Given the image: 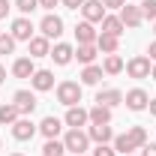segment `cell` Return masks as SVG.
Wrapping results in <instances>:
<instances>
[{"mask_svg":"<svg viewBox=\"0 0 156 156\" xmlns=\"http://www.w3.org/2000/svg\"><path fill=\"white\" fill-rule=\"evenodd\" d=\"M57 102H63L66 108H72L81 102V84L78 81H60L57 84Z\"/></svg>","mask_w":156,"mask_h":156,"instance_id":"cell-1","label":"cell"},{"mask_svg":"<svg viewBox=\"0 0 156 156\" xmlns=\"http://www.w3.org/2000/svg\"><path fill=\"white\" fill-rule=\"evenodd\" d=\"M63 144H66V150L69 153H84L87 147H90V138H87V132H81V129H69L66 132V138H63Z\"/></svg>","mask_w":156,"mask_h":156,"instance_id":"cell-2","label":"cell"},{"mask_svg":"<svg viewBox=\"0 0 156 156\" xmlns=\"http://www.w3.org/2000/svg\"><path fill=\"white\" fill-rule=\"evenodd\" d=\"M12 105L18 108L21 117L33 114V111H36V93H30V90H18V93L12 96Z\"/></svg>","mask_w":156,"mask_h":156,"instance_id":"cell-3","label":"cell"},{"mask_svg":"<svg viewBox=\"0 0 156 156\" xmlns=\"http://www.w3.org/2000/svg\"><path fill=\"white\" fill-rule=\"evenodd\" d=\"M39 30H42L45 39H57L60 33H63V18L54 15V12H48V15L42 18V24H39Z\"/></svg>","mask_w":156,"mask_h":156,"instance_id":"cell-4","label":"cell"},{"mask_svg":"<svg viewBox=\"0 0 156 156\" xmlns=\"http://www.w3.org/2000/svg\"><path fill=\"white\" fill-rule=\"evenodd\" d=\"M36 129L39 126L30 120V117H18V120L12 123V135L18 138V141H30V138L36 135Z\"/></svg>","mask_w":156,"mask_h":156,"instance_id":"cell-5","label":"cell"},{"mask_svg":"<svg viewBox=\"0 0 156 156\" xmlns=\"http://www.w3.org/2000/svg\"><path fill=\"white\" fill-rule=\"evenodd\" d=\"M120 21H123V27H138L144 15H141V6H132V3H123L120 6Z\"/></svg>","mask_w":156,"mask_h":156,"instance_id":"cell-6","label":"cell"},{"mask_svg":"<svg viewBox=\"0 0 156 156\" xmlns=\"http://www.w3.org/2000/svg\"><path fill=\"white\" fill-rule=\"evenodd\" d=\"M87 120H90V114H87V108H81V105H72V108L66 111V117H63V123H66L69 129H81Z\"/></svg>","mask_w":156,"mask_h":156,"instance_id":"cell-7","label":"cell"},{"mask_svg":"<svg viewBox=\"0 0 156 156\" xmlns=\"http://www.w3.org/2000/svg\"><path fill=\"white\" fill-rule=\"evenodd\" d=\"M123 102H126V108H129V111H144V108H147V102H150V96H147L141 87H135V90H129V93L123 96Z\"/></svg>","mask_w":156,"mask_h":156,"instance_id":"cell-8","label":"cell"},{"mask_svg":"<svg viewBox=\"0 0 156 156\" xmlns=\"http://www.w3.org/2000/svg\"><path fill=\"white\" fill-rule=\"evenodd\" d=\"M12 36H15V42H18V39L30 42V39H33V21L27 18V15L15 18V21H12Z\"/></svg>","mask_w":156,"mask_h":156,"instance_id":"cell-9","label":"cell"},{"mask_svg":"<svg viewBox=\"0 0 156 156\" xmlns=\"http://www.w3.org/2000/svg\"><path fill=\"white\" fill-rule=\"evenodd\" d=\"M81 12H84V21H90V24H96V21L105 18V6H102V0H84Z\"/></svg>","mask_w":156,"mask_h":156,"instance_id":"cell-10","label":"cell"},{"mask_svg":"<svg viewBox=\"0 0 156 156\" xmlns=\"http://www.w3.org/2000/svg\"><path fill=\"white\" fill-rule=\"evenodd\" d=\"M48 57H54L57 66H66V63H72V57H75V48H72L69 42H57V45L51 48V54H48Z\"/></svg>","mask_w":156,"mask_h":156,"instance_id":"cell-11","label":"cell"},{"mask_svg":"<svg viewBox=\"0 0 156 156\" xmlns=\"http://www.w3.org/2000/svg\"><path fill=\"white\" fill-rule=\"evenodd\" d=\"M87 138L96 141V144H108V141H114V132H111L108 123H93V126L87 129Z\"/></svg>","mask_w":156,"mask_h":156,"instance_id":"cell-12","label":"cell"},{"mask_svg":"<svg viewBox=\"0 0 156 156\" xmlns=\"http://www.w3.org/2000/svg\"><path fill=\"white\" fill-rule=\"evenodd\" d=\"M126 72L132 78H147L150 75V57H132L126 63Z\"/></svg>","mask_w":156,"mask_h":156,"instance_id":"cell-13","label":"cell"},{"mask_svg":"<svg viewBox=\"0 0 156 156\" xmlns=\"http://www.w3.org/2000/svg\"><path fill=\"white\" fill-rule=\"evenodd\" d=\"M27 51H30V57H48V54H51V39L33 36L27 42Z\"/></svg>","mask_w":156,"mask_h":156,"instance_id":"cell-14","label":"cell"},{"mask_svg":"<svg viewBox=\"0 0 156 156\" xmlns=\"http://www.w3.org/2000/svg\"><path fill=\"white\" fill-rule=\"evenodd\" d=\"M96 30H93V24L90 21H81V24H75V39H78V45H93L96 42Z\"/></svg>","mask_w":156,"mask_h":156,"instance_id":"cell-15","label":"cell"},{"mask_svg":"<svg viewBox=\"0 0 156 156\" xmlns=\"http://www.w3.org/2000/svg\"><path fill=\"white\" fill-rule=\"evenodd\" d=\"M30 84H33V90H51L54 87V72H48V69H36L33 78H30Z\"/></svg>","mask_w":156,"mask_h":156,"instance_id":"cell-16","label":"cell"},{"mask_svg":"<svg viewBox=\"0 0 156 156\" xmlns=\"http://www.w3.org/2000/svg\"><path fill=\"white\" fill-rule=\"evenodd\" d=\"M36 66H33V57H18L12 63V75L15 78H33Z\"/></svg>","mask_w":156,"mask_h":156,"instance_id":"cell-17","label":"cell"},{"mask_svg":"<svg viewBox=\"0 0 156 156\" xmlns=\"http://www.w3.org/2000/svg\"><path fill=\"white\" fill-rule=\"evenodd\" d=\"M96 102H99V105H105V108H114V105L123 102V93L114 90V87H108V90H99V93H96Z\"/></svg>","mask_w":156,"mask_h":156,"instance_id":"cell-18","label":"cell"},{"mask_svg":"<svg viewBox=\"0 0 156 156\" xmlns=\"http://www.w3.org/2000/svg\"><path fill=\"white\" fill-rule=\"evenodd\" d=\"M96 48H99V51H105V54H117V48H120V36L99 33V36H96Z\"/></svg>","mask_w":156,"mask_h":156,"instance_id":"cell-19","label":"cell"},{"mask_svg":"<svg viewBox=\"0 0 156 156\" xmlns=\"http://www.w3.org/2000/svg\"><path fill=\"white\" fill-rule=\"evenodd\" d=\"M60 129H63V120H57V117H45V120L39 123V132L45 138H57Z\"/></svg>","mask_w":156,"mask_h":156,"instance_id":"cell-20","label":"cell"},{"mask_svg":"<svg viewBox=\"0 0 156 156\" xmlns=\"http://www.w3.org/2000/svg\"><path fill=\"white\" fill-rule=\"evenodd\" d=\"M99 24H102V33H111V36H120V33L126 30L123 21H120V15H105Z\"/></svg>","mask_w":156,"mask_h":156,"instance_id":"cell-21","label":"cell"},{"mask_svg":"<svg viewBox=\"0 0 156 156\" xmlns=\"http://www.w3.org/2000/svg\"><path fill=\"white\" fill-rule=\"evenodd\" d=\"M96 54H99L96 42H93V45H78V48H75V57H78V63H84V66H90V63L96 60Z\"/></svg>","mask_w":156,"mask_h":156,"instance_id":"cell-22","label":"cell"},{"mask_svg":"<svg viewBox=\"0 0 156 156\" xmlns=\"http://www.w3.org/2000/svg\"><path fill=\"white\" fill-rule=\"evenodd\" d=\"M102 72H105V75H117V72H123V57H120V54H105Z\"/></svg>","mask_w":156,"mask_h":156,"instance_id":"cell-23","label":"cell"},{"mask_svg":"<svg viewBox=\"0 0 156 156\" xmlns=\"http://www.w3.org/2000/svg\"><path fill=\"white\" fill-rule=\"evenodd\" d=\"M87 114H90V123H111V108H105V105H99V102Z\"/></svg>","mask_w":156,"mask_h":156,"instance_id":"cell-24","label":"cell"},{"mask_svg":"<svg viewBox=\"0 0 156 156\" xmlns=\"http://www.w3.org/2000/svg\"><path fill=\"white\" fill-rule=\"evenodd\" d=\"M18 117H21V114H18V108H15L12 102L0 105V123H3V126H12V123H15Z\"/></svg>","mask_w":156,"mask_h":156,"instance_id":"cell-25","label":"cell"},{"mask_svg":"<svg viewBox=\"0 0 156 156\" xmlns=\"http://www.w3.org/2000/svg\"><path fill=\"white\" fill-rule=\"evenodd\" d=\"M63 153H66V144L57 138H48L45 147H42V156H63Z\"/></svg>","mask_w":156,"mask_h":156,"instance_id":"cell-26","label":"cell"},{"mask_svg":"<svg viewBox=\"0 0 156 156\" xmlns=\"http://www.w3.org/2000/svg\"><path fill=\"white\" fill-rule=\"evenodd\" d=\"M99 78H102V66H84V72H81V84H99Z\"/></svg>","mask_w":156,"mask_h":156,"instance_id":"cell-27","label":"cell"},{"mask_svg":"<svg viewBox=\"0 0 156 156\" xmlns=\"http://www.w3.org/2000/svg\"><path fill=\"white\" fill-rule=\"evenodd\" d=\"M117 150H120V153H132V150H135V144H132V138L126 135V132L114 138V153H117Z\"/></svg>","mask_w":156,"mask_h":156,"instance_id":"cell-28","label":"cell"},{"mask_svg":"<svg viewBox=\"0 0 156 156\" xmlns=\"http://www.w3.org/2000/svg\"><path fill=\"white\" fill-rule=\"evenodd\" d=\"M126 135L132 138V144H135V147H144V144H147V129H144V126H132Z\"/></svg>","mask_w":156,"mask_h":156,"instance_id":"cell-29","label":"cell"},{"mask_svg":"<svg viewBox=\"0 0 156 156\" xmlns=\"http://www.w3.org/2000/svg\"><path fill=\"white\" fill-rule=\"evenodd\" d=\"M15 51V36L12 33H0V54H12Z\"/></svg>","mask_w":156,"mask_h":156,"instance_id":"cell-30","label":"cell"},{"mask_svg":"<svg viewBox=\"0 0 156 156\" xmlns=\"http://www.w3.org/2000/svg\"><path fill=\"white\" fill-rule=\"evenodd\" d=\"M141 15L156 21V0H141Z\"/></svg>","mask_w":156,"mask_h":156,"instance_id":"cell-31","label":"cell"},{"mask_svg":"<svg viewBox=\"0 0 156 156\" xmlns=\"http://www.w3.org/2000/svg\"><path fill=\"white\" fill-rule=\"evenodd\" d=\"M15 6H18V12L30 15V12H33V9L39 6V0H15Z\"/></svg>","mask_w":156,"mask_h":156,"instance_id":"cell-32","label":"cell"},{"mask_svg":"<svg viewBox=\"0 0 156 156\" xmlns=\"http://www.w3.org/2000/svg\"><path fill=\"white\" fill-rule=\"evenodd\" d=\"M93 156H114V147H108V144H96Z\"/></svg>","mask_w":156,"mask_h":156,"instance_id":"cell-33","label":"cell"},{"mask_svg":"<svg viewBox=\"0 0 156 156\" xmlns=\"http://www.w3.org/2000/svg\"><path fill=\"white\" fill-rule=\"evenodd\" d=\"M123 3H126V0H102V6H105V9H120Z\"/></svg>","mask_w":156,"mask_h":156,"instance_id":"cell-34","label":"cell"},{"mask_svg":"<svg viewBox=\"0 0 156 156\" xmlns=\"http://www.w3.org/2000/svg\"><path fill=\"white\" fill-rule=\"evenodd\" d=\"M60 3H63L66 9H81V6H84V0H60Z\"/></svg>","mask_w":156,"mask_h":156,"instance_id":"cell-35","label":"cell"},{"mask_svg":"<svg viewBox=\"0 0 156 156\" xmlns=\"http://www.w3.org/2000/svg\"><path fill=\"white\" fill-rule=\"evenodd\" d=\"M9 9H12V6H9V0H0V18H6V15H9Z\"/></svg>","mask_w":156,"mask_h":156,"instance_id":"cell-36","label":"cell"},{"mask_svg":"<svg viewBox=\"0 0 156 156\" xmlns=\"http://www.w3.org/2000/svg\"><path fill=\"white\" fill-rule=\"evenodd\" d=\"M141 156H156V144H144V150H141Z\"/></svg>","mask_w":156,"mask_h":156,"instance_id":"cell-37","label":"cell"},{"mask_svg":"<svg viewBox=\"0 0 156 156\" xmlns=\"http://www.w3.org/2000/svg\"><path fill=\"white\" fill-rule=\"evenodd\" d=\"M57 3H60V0H39V6H42V9H54Z\"/></svg>","mask_w":156,"mask_h":156,"instance_id":"cell-38","label":"cell"},{"mask_svg":"<svg viewBox=\"0 0 156 156\" xmlns=\"http://www.w3.org/2000/svg\"><path fill=\"white\" fill-rule=\"evenodd\" d=\"M147 54H150V60H156V42H150V48H147Z\"/></svg>","mask_w":156,"mask_h":156,"instance_id":"cell-39","label":"cell"},{"mask_svg":"<svg viewBox=\"0 0 156 156\" xmlns=\"http://www.w3.org/2000/svg\"><path fill=\"white\" fill-rule=\"evenodd\" d=\"M147 108H150V114L156 117V99H150V102H147Z\"/></svg>","mask_w":156,"mask_h":156,"instance_id":"cell-40","label":"cell"},{"mask_svg":"<svg viewBox=\"0 0 156 156\" xmlns=\"http://www.w3.org/2000/svg\"><path fill=\"white\" fill-rule=\"evenodd\" d=\"M3 81H6V69L0 66V84H3Z\"/></svg>","mask_w":156,"mask_h":156,"instance_id":"cell-41","label":"cell"},{"mask_svg":"<svg viewBox=\"0 0 156 156\" xmlns=\"http://www.w3.org/2000/svg\"><path fill=\"white\" fill-rule=\"evenodd\" d=\"M150 75H153V78H156V66H153V69H150Z\"/></svg>","mask_w":156,"mask_h":156,"instance_id":"cell-42","label":"cell"},{"mask_svg":"<svg viewBox=\"0 0 156 156\" xmlns=\"http://www.w3.org/2000/svg\"><path fill=\"white\" fill-rule=\"evenodd\" d=\"M9 156H24V153H9Z\"/></svg>","mask_w":156,"mask_h":156,"instance_id":"cell-43","label":"cell"},{"mask_svg":"<svg viewBox=\"0 0 156 156\" xmlns=\"http://www.w3.org/2000/svg\"><path fill=\"white\" fill-rule=\"evenodd\" d=\"M123 156H135V153H123Z\"/></svg>","mask_w":156,"mask_h":156,"instance_id":"cell-44","label":"cell"},{"mask_svg":"<svg viewBox=\"0 0 156 156\" xmlns=\"http://www.w3.org/2000/svg\"><path fill=\"white\" fill-rule=\"evenodd\" d=\"M78 156H87V153H78Z\"/></svg>","mask_w":156,"mask_h":156,"instance_id":"cell-45","label":"cell"},{"mask_svg":"<svg viewBox=\"0 0 156 156\" xmlns=\"http://www.w3.org/2000/svg\"><path fill=\"white\" fill-rule=\"evenodd\" d=\"M0 150H3V144H0Z\"/></svg>","mask_w":156,"mask_h":156,"instance_id":"cell-46","label":"cell"}]
</instances>
